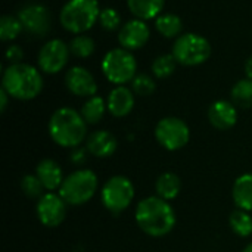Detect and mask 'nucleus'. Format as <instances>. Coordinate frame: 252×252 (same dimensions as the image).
I'll return each instance as SVG.
<instances>
[{"label":"nucleus","instance_id":"nucleus-1","mask_svg":"<svg viewBox=\"0 0 252 252\" xmlns=\"http://www.w3.org/2000/svg\"><path fill=\"white\" fill-rule=\"evenodd\" d=\"M134 220L137 227L151 238H162L176 226V213L168 201L159 196H146L136 205Z\"/></svg>","mask_w":252,"mask_h":252},{"label":"nucleus","instance_id":"nucleus-2","mask_svg":"<svg viewBox=\"0 0 252 252\" xmlns=\"http://www.w3.org/2000/svg\"><path fill=\"white\" fill-rule=\"evenodd\" d=\"M47 131L58 146L74 149L87 139V123L78 111L63 106L52 114Z\"/></svg>","mask_w":252,"mask_h":252},{"label":"nucleus","instance_id":"nucleus-3","mask_svg":"<svg viewBox=\"0 0 252 252\" xmlns=\"http://www.w3.org/2000/svg\"><path fill=\"white\" fill-rule=\"evenodd\" d=\"M1 89L16 100H32L43 90V77L30 63H13L3 71Z\"/></svg>","mask_w":252,"mask_h":252},{"label":"nucleus","instance_id":"nucleus-4","mask_svg":"<svg viewBox=\"0 0 252 252\" xmlns=\"http://www.w3.org/2000/svg\"><path fill=\"white\" fill-rule=\"evenodd\" d=\"M100 9L96 0H69L63 4L59 13L61 25L72 32L83 34L99 21Z\"/></svg>","mask_w":252,"mask_h":252},{"label":"nucleus","instance_id":"nucleus-5","mask_svg":"<svg viewBox=\"0 0 252 252\" xmlns=\"http://www.w3.org/2000/svg\"><path fill=\"white\" fill-rule=\"evenodd\" d=\"M99 186L97 176L87 168H80L72 171L63 179L59 188V195L68 205L80 207L87 204L96 193Z\"/></svg>","mask_w":252,"mask_h":252},{"label":"nucleus","instance_id":"nucleus-6","mask_svg":"<svg viewBox=\"0 0 252 252\" xmlns=\"http://www.w3.org/2000/svg\"><path fill=\"white\" fill-rule=\"evenodd\" d=\"M134 185L133 182L121 174L109 177L100 190V201L106 211L114 216L124 213L134 199Z\"/></svg>","mask_w":252,"mask_h":252},{"label":"nucleus","instance_id":"nucleus-7","mask_svg":"<svg viewBox=\"0 0 252 252\" xmlns=\"http://www.w3.org/2000/svg\"><path fill=\"white\" fill-rule=\"evenodd\" d=\"M171 55L180 65L198 66L211 56V44L205 37L196 32H186L176 38Z\"/></svg>","mask_w":252,"mask_h":252},{"label":"nucleus","instance_id":"nucleus-8","mask_svg":"<svg viewBox=\"0 0 252 252\" xmlns=\"http://www.w3.org/2000/svg\"><path fill=\"white\" fill-rule=\"evenodd\" d=\"M102 71L108 81L117 86H124L136 77L137 62L127 49H112L102 61Z\"/></svg>","mask_w":252,"mask_h":252},{"label":"nucleus","instance_id":"nucleus-9","mask_svg":"<svg viewBox=\"0 0 252 252\" xmlns=\"http://www.w3.org/2000/svg\"><path fill=\"white\" fill-rule=\"evenodd\" d=\"M155 139L165 151L176 152L189 143L190 128L182 118L165 117L155 126Z\"/></svg>","mask_w":252,"mask_h":252},{"label":"nucleus","instance_id":"nucleus-10","mask_svg":"<svg viewBox=\"0 0 252 252\" xmlns=\"http://www.w3.org/2000/svg\"><path fill=\"white\" fill-rule=\"evenodd\" d=\"M66 207L68 204L63 201V198L59 193L55 192H46L35 205V214L38 221L47 227L53 229L63 223L66 217Z\"/></svg>","mask_w":252,"mask_h":252},{"label":"nucleus","instance_id":"nucleus-11","mask_svg":"<svg viewBox=\"0 0 252 252\" xmlns=\"http://www.w3.org/2000/svg\"><path fill=\"white\" fill-rule=\"evenodd\" d=\"M69 53V46L65 41L53 38L40 49L38 68L46 74H58L68 63Z\"/></svg>","mask_w":252,"mask_h":252},{"label":"nucleus","instance_id":"nucleus-12","mask_svg":"<svg viewBox=\"0 0 252 252\" xmlns=\"http://www.w3.org/2000/svg\"><path fill=\"white\" fill-rule=\"evenodd\" d=\"M18 18L27 32L35 37H44L50 30V13L49 9L40 3L25 4L19 12Z\"/></svg>","mask_w":252,"mask_h":252},{"label":"nucleus","instance_id":"nucleus-13","mask_svg":"<svg viewBox=\"0 0 252 252\" xmlns=\"http://www.w3.org/2000/svg\"><path fill=\"white\" fill-rule=\"evenodd\" d=\"M151 37L149 25L142 19H130L127 21L118 31V41L123 49L137 50L142 49Z\"/></svg>","mask_w":252,"mask_h":252},{"label":"nucleus","instance_id":"nucleus-14","mask_svg":"<svg viewBox=\"0 0 252 252\" xmlns=\"http://www.w3.org/2000/svg\"><path fill=\"white\" fill-rule=\"evenodd\" d=\"M65 86L72 94L87 99L96 96L97 92V83L93 74L83 66H72L68 69L65 75Z\"/></svg>","mask_w":252,"mask_h":252},{"label":"nucleus","instance_id":"nucleus-15","mask_svg":"<svg viewBox=\"0 0 252 252\" xmlns=\"http://www.w3.org/2000/svg\"><path fill=\"white\" fill-rule=\"evenodd\" d=\"M208 121L217 130H229L238 123V108L229 100H216L208 108Z\"/></svg>","mask_w":252,"mask_h":252},{"label":"nucleus","instance_id":"nucleus-16","mask_svg":"<svg viewBox=\"0 0 252 252\" xmlns=\"http://www.w3.org/2000/svg\"><path fill=\"white\" fill-rule=\"evenodd\" d=\"M118 148L117 137L108 130H96L86 139V149L96 158H109Z\"/></svg>","mask_w":252,"mask_h":252},{"label":"nucleus","instance_id":"nucleus-17","mask_svg":"<svg viewBox=\"0 0 252 252\" xmlns=\"http://www.w3.org/2000/svg\"><path fill=\"white\" fill-rule=\"evenodd\" d=\"M106 105H108V112L112 117L117 118L127 117L134 108V93L126 86H117L115 89L111 90L106 99Z\"/></svg>","mask_w":252,"mask_h":252},{"label":"nucleus","instance_id":"nucleus-18","mask_svg":"<svg viewBox=\"0 0 252 252\" xmlns=\"http://www.w3.org/2000/svg\"><path fill=\"white\" fill-rule=\"evenodd\" d=\"M35 176L40 179V182L43 183V186L47 192L59 190V188L65 179L61 165L52 158H44L37 164Z\"/></svg>","mask_w":252,"mask_h":252},{"label":"nucleus","instance_id":"nucleus-19","mask_svg":"<svg viewBox=\"0 0 252 252\" xmlns=\"http://www.w3.org/2000/svg\"><path fill=\"white\" fill-rule=\"evenodd\" d=\"M232 198L236 208L252 211V173L239 176L232 188Z\"/></svg>","mask_w":252,"mask_h":252},{"label":"nucleus","instance_id":"nucleus-20","mask_svg":"<svg viewBox=\"0 0 252 252\" xmlns=\"http://www.w3.org/2000/svg\"><path fill=\"white\" fill-rule=\"evenodd\" d=\"M180 190H182V180L176 173H171V171L162 173L155 182L157 196H159L168 202L176 199L179 196Z\"/></svg>","mask_w":252,"mask_h":252},{"label":"nucleus","instance_id":"nucleus-21","mask_svg":"<svg viewBox=\"0 0 252 252\" xmlns=\"http://www.w3.org/2000/svg\"><path fill=\"white\" fill-rule=\"evenodd\" d=\"M165 0H127L130 12L142 21L158 18L164 9Z\"/></svg>","mask_w":252,"mask_h":252},{"label":"nucleus","instance_id":"nucleus-22","mask_svg":"<svg viewBox=\"0 0 252 252\" xmlns=\"http://www.w3.org/2000/svg\"><path fill=\"white\" fill-rule=\"evenodd\" d=\"M106 109H108V105H106L105 99L96 94V96L89 97L83 103V106L80 109V114L83 115L87 126H96L103 120Z\"/></svg>","mask_w":252,"mask_h":252},{"label":"nucleus","instance_id":"nucleus-23","mask_svg":"<svg viewBox=\"0 0 252 252\" xmlns=\"http://www.w3.org/2000/svg\"><path fill=\"white\" fill-rule=\"evenodd\" d=\"M155 28L161 35L167 38H174L182 35L183 22L180 16L174 13H161L158 18H155Z\"/></svg>","mask_w":252,"mask_h":252},{"label":"nucleus","instance_id":"nucleus-24","mask_svg":"<svg viewBox=\"0 0 252 252\" xmlns=\"http://www.w3.org/2000/svg\"><path fill=\"white\" fill-rule=\"evenodd\" d=\"M229 226L239 238H250L252 235V217L250 211L235 210L229 217Z\"/></svg>","mask_w":252,"mask_h":252},{"label":"nucleus","instance_id":"nucleus-25","mask_svg":"<svg viewBox=\"0 0 252 252\" xmlns=\"http://www.w3.org/2000/svg\"><path fill=\"white\" fill-rule=\"evenodd\" d=\"M232 102L236 108H251L252 106V80L244 78L239 80L230 92Z\"/></svg>","mask_w":252,"mask_h":252},{"label":"nucleus","instance_id":"nucleus-26","mask_svg":"<svg viewBox=\"0 0 252 252\" xmlns=\"http://www.w3.org/2000/svg\"><path fill=\"white\" fill-rule=\"evenodd\" d=\"M69 50L74 56L80 58V59H87L94 53V40L90 35L86 34H78L75 35L71 41H69Z\"/></svg>","mask_w":252,"mask_h":252},{"label":"nucleus","instance_id":"nucleus-27","mask_svg":"<svg viewBox=\"0 0 252 252\" xmlns=\"http://www.w3.org/2000/svg\"><path fill=\"white\" fill-rule=\"evenodd\" d=\"M24 30L21 21L18 16H12V15H4L0 19V38L1 41H12L15 40L21 31Z\"/></svg>","mask_w":252,"mask_h":252},{"label":"nucleus","instance_id":"nucleus-28","mask_svg":"<svg viewBox=\"0 0 252 252\" xmlns=\"http://www.w3.org/2000/svg\"><path fill=\"white\" fill-rule=\"evenodd\" d=\"M177 61L173 55H161L152 62V72L157 78L164 80L174 74Z\"/></svg>","mask_w":252,"mask_h":252},{"label":"nucleus","instance_id":"nucleus-29","mask_svg":"<svg viewBox=\"0 0 252 252\" xmlns=\"http://www.w3.org/2000/svg\"><path fill=\"white\" fill-rule=\"evenodd\" d=\"M19 188L27 198L37 199V201L44 195V190H46L43 183L35 174H25L19 182Z\"/></svg>","mask_w":252,"mask_h":252},{"label":"nucleus","instance_id":"nucleus-30","mask_svg":"<svg viewBox=\"0 0 252 252\" xmlns=\"http://www.w3.org/2000/svg\"><path fill=\"white\" fill-rule=\"evenodd\" d=\"M155 89H157V84L154 78L148 74H139L131 81V90L133 93L139 96H149L155 92Z\"/></svg>","mask_w":252,"mask_h":252},{"label":"nucleus","instance_id":"nucleus-31","mask_svg":"<svg viewBox=\"0 0 252 252\" xmlns=\"http://www.w3.org/2000/svg\"><path fill=\"white\" fill-rule=\"evenodd\" d=\"M99 24L106 31H115L121 25V16L114 7H105L100 10Z\"/></svg>","mask_w":252,"mask_h":252},{"label":"nucleus","instance_id":"nucleus-32","mask_svg":"<svg viewBox=\"0 0 252 252\" xmlns=\"http://www.w3.org/2000/svg\"><path fill=\"white\" fill-rule=\"evenodd\" d=\"M6 59L7 62H10V65L13 63H21L22 58H24V50L21 49V46L18 44H12L6 49Z\"/></svg>","mask_w":252,"mask_h":252},{"label":"nucleus","instance_id":"nucleus-33","mask_svg":"<svg viewBox=\"0 0 252 252\" xmlns=\"http://www.w3.org/2000/svg\"><path fill=\"white\" fill-rule=\"evenodd\" d=\"M86 155H87V149L86 148H74L71 149V154H69V161L75 165H81L86 162Z\"/></svg>","mask_w":252,"mask_h":252},{"label":"nucleus","instance_id":"nucleus-34","mask_svg":"<svg viewBox=\"0 0 252 252\" xmlns=\"http://www.w3.org/2000/svg\"><path fill=\"white\" fill-rule=\"evenodd\" d=\"M9 94L6 93V90H0V112H4L6 108H7V103H9Z\"/></svg>","mask_w":252,"mask_h":252},{"label":"nucleus","instance_id":"nucleus-35","mask_svg":"<svg viewBox=\"0 0 252 252\" xmlns=\"http://www.w3.org/2000/svg\"><path fill=\"white\" fill-rule=\"evenodd\" d=\"M245 74H247V78L252 80V56L248 58V61L245 62Z\"/></svg>","mask_w":252,"mask_h":252},{"label":"nucleus","instance_id":"nucleus-36","mask_svg":"<svg viewBox=\"0 0 252 252\" xmlns=\"http://www.w3.org/2000/svg\"><path fill=\"white\" fill-rule=\"evenodd\" d=\"M242 252H252V242H251V244H248V245H247V247L244 248V251H242Z\"/></svg>","mask_w":252,"mask_h":252}]
</instances>
